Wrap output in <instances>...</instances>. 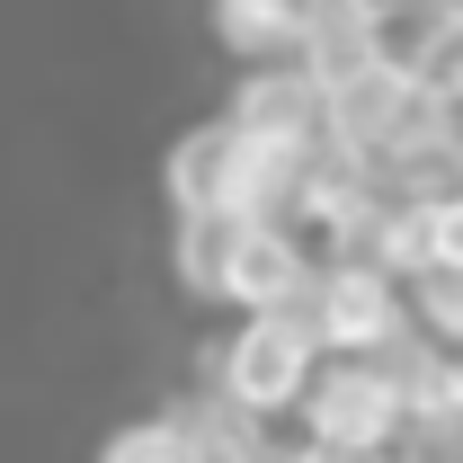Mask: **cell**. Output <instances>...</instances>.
<instances>
[{
	"mask_svg": "<svg viewBox=\"0 0 463 463\" xmlns=\"http://www.w3.org/2000/svg\"><path fill=\"white\" fill-rule=\"evenodd\" d=\"M178 419V437H187V463H268L277 455V428L259 419V410H241L232 392H196L187 410H170Z\"/></svg>",
	"mask_w": 463,
	"mask_h": 463,
	"instance_id": "6",
	"label": "cell"
},
{
	"mask_svg": "<svg viewBox=\"0 0 463 463\" xmlns=\"http://www.w3.org/2000/svg\"><path fill=\"white\" fill-rule=\"evenodd\" d=\"M455 187H463V143H455Z\"/></svg>",
	"mask_w": 463,
	"mask_h": 463,
	"instance_id": "15",
	"label": "cell"
},
{
	"mask_svg": "<svg viewBox=\"0 0 463 463\" xmlns=\"http://www.w3.org/2000/svg\"><path fill=\"white\" fill-rule=\"evenodd\" d=\"M303 321H312L321 356H374L410 330V286L374 250H321L312 286H303Z\"/></svg>",
	"mask_w": 463,
	"mask_h": 463,
	"instance_id": "1",
	"label": "cell"
},
{
	"mask_svg": "<svg viewBox=\"0 0 463 463\" xmlns=\"http://www.w3.org/2000/svg\"><path fill=\"white\" fill-rule=\"evenodd\" d=\"M268 463H402V455H330V446H312V437H303V446L277 437V455H268Z\"/></svg>",
	"mask_w": 463,
	"mask_h": 463,
	"instance_id": "12",
	"label": "cell"
},
{
	"mask_svg": "<svg viewBox=\"0 0 463 463\" xmlns=\"http://www.w3.org/2000/svg\"><path fill=\"white\" fill-rule=\"evenodd\" d=\"M232 116H205V125H187L170 143V161H161V187H170V214L178 205H214L223 196V170H232Z\"/></svg>",
	"mask_w": 463,
	"mask_h": 463,
	"instance_id": "7",
	"label": "cell"
},
{
	"mask_svg": "<svg viewBox=\"0 0 463 463\" xmlns=\"http://www.w3.org/2000/svg\"><path fill=\"white\" fill-rule=\"evenodd\" d=\"M99 463H187V437H178V419H134L99 446Z\"/></svg>",
	"mask_w": 463,
	"mask_h": 463,
	"instance_id": "11",
	"label": "cell"
},
{
	"mask_svg": "<svg viewBox=\"0 0 463 463\" xmlns=\"http://www.w3.org/2000/svg\"><path fill=\"white\" fill-rule=\"evenodd\" d=\"M402 18H455L463 27V0H402Z\"/></svg>",
	"mask_w": 463,
	"mask_h": 463,
	"instance_id": "14",
	"label": "cell"
},
{
	"mask_svg": "<svg viewBox=\"0 0 463 463\" xmlns=\"http://www.w3.org/2000/svg\"><path fill=\"white\" fill-rule=\"evenodd\" d=\"M312 365H321V339H312L303 303L241 312V330L205 347V383H214V392H232L241 410H259V419H286Z\"/></svg>",
	"mask_w": 463,
	"mask_h": 463,
	"instance_id": "2",
	"label": "cell"
},
{
	"mask_svg": "<svg viewBox=\"0 0 463 463\" xmlns=\"http://www.w3.org/2000/svg\"><path fill=\"white\" fill-rule=\"evenodd\" d=\"M223 116H232V134H250V143H321V80L294 54L250 62V80L232 90Z\"/></svg>",
	"mask_w": 463,
	"mask_h": 463,
	"instance_id": "5",
	"label": "cell"
},
{
	"mask_svg": "<svg viewBox=\"0 0 463 463\" xmlns=\"http://www.w3.org/2000/svg\"><path fill=\"white\" fill-rule=\"evenodd\" d=\"M437 90H446V99H455V116H463V36L437 54Z\"/></svg>",
	"mask_w": 463,
	"mask_h": 463,
	"instance_id": "13",
	"label": "cell"
},
{
	"mask_svg": "<svg viewBox=\"0 0 463 463\" xmlns=\"http://www.w3.org/2000/svg\"><path fill=\"white\" fill-rule=\"evenodd\" d=\"M402 286H410V321H419L437 347H455V356H463V259L419 268V277H402Z\"/></svg>",
	"mask_w": 463,
	"mask_h": 463,
	"instance_id": "10",
	"label": "cell"
},
{
	"mask_svg": "<svg viewBox=\"0 0 463 463\" xmlns=\"http://www.w3.org/2000/svg\"><path fill=\"white\" fill-rule=\"evenodd\" d=\"M294 410H303V437L330 455H402V392L383 356H321Z\"/></svg>",
	"mask_w": 463,
	"mask_h": 463,
	"instance_id": "3",
	"label": "cell"
},
{
	"mask_svg": "<svg viewBox=\"0 0 463 463\" xmlns=\"http://www.w3.org/2000/svg\"><path fill=\"white\" fill-rule=\"evenodd\" d=\"M214 36L241 62H277L303 36V0H214Z\"/></svg>",
	"mask_w": 463,
	"mask_h": 463,
	"instance_id": "8",
	"label": "cell"
},
{
	"mask_svg": "<svg viewBox=\"0 0 463 463\" xmlns=\"http://www.w3.org/2000/svg\"><path fill=\"white\" fill-rule=\"evenodd\" d=\"M303 286H312V241L294 223H223L214 303L268 312V303H303Z\"/></svg>",
	"mask_w": 463,
	"mask_h": 463,
	"instance_id": "4",
	"label": "cell"
},
{
	"mask_svg": "<svg viewBox=\"0 0 463 463\" xmlns=\"http://www.w3.org/2000/svg\"><path fill=\"white\" fill-rule=\"evenodd\" d=\"M223 223H232V214H214V205H178V232H170L178 286L205 294V303H214V268H223Z\"/></svg>",
	"mask_w": 463,
	"mask_h": 463,
	"instance_id": "9",
	"label": "cell"
}]
</instances>
